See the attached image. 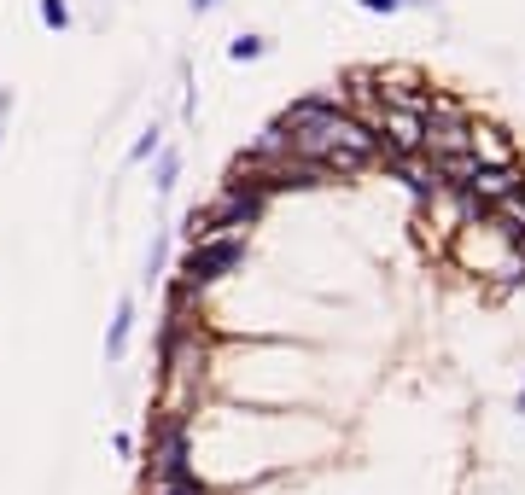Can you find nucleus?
Here are the masks:
<instances>
[{
	"label": "nucleus",
	"mask_w": 525,
	"mask_h": 495,
	"mask_svg": "<svg viewBox=\"0 0 525 495\" xmlns=\"http://www.w3.org/2000/svg\"><path fill=\"white\" fill-rule=\"evenodd\" d=\"M187 478H193V466H187V414H170L146 443V490H170V484H187Z\"/></svg>",
	"instance_id": "1"
},
{
	"label": "nucleus",
	"mask_w": 525,
	"mask_h": 495,
	"mask_svg": "<svg viewBox=\"0 0 525 495\" xmlns=\"http://www.w3.org/2000/svg\"><path fill=\"white\" fill-rule=\"evenodd\" d=\"M240 257H245V233H216V239H205V245H187V257H181V280H187L193 292H205L210 280H222Z\"/></svg>",
	"instance_id": "2"
},
{
	"label": "nucleus",
	"mask_w": 525,
	"mask_h": 495,
	"mask_svg": "<svg viewBox=\"0 0 525 495\" xmlns=\"http://www.w3.org/2000/svg\"><path fill=\"white\" fill-rule=\"evenodd\" d=\"M420 152H426V158H455V152H473V117H467L455 99H444V105L426 117Z\"/></svg>",
	"instance_id": "3"
},
{
	"label": "nucleus",
	"mask_w": 525,
	"mask_h": 495,
	"mask_svg": "<svg viewBox=\"0 0 525 495\" xmlns=\"http://www.w3.org/2000/svg\"><path fill=\"white\" fill-rule=\"evenodd\" d=\"M205 216H210V228H216V233H245V228H257V222H263V193H257L251 181L234 175V181L222 187V198L205 204Z\"/></svg>",
	"instance_id": "4"
},
{
	"label": "nucleus",
	"mask_w": 525,
	"mask_h": 495,
	"mask_svg": "<svg viewBox=\"0 0 525 495\" xmlns=\"http://www.w3.org/2000/svg\"><path fill=\"white\" fill-rule=\"evenodd\" d=\"M520 181H525V164H479L473 187H467V198H473V204L490 216V204H496V198H508V193H520Z\"/></svg>",
	"instance_id": "5"
},
{
	"label": "nucleus",
	"mask_w": 525,
	"mask_h": 495,
	"mask_svg": "<svg viewBox=\"0 0 525 495\" xmlns=\"http://www.w3.org/2000/svg\"><path fill=\"white\" fill-rule=\"evenodd\" d=\"M333 111H350V94L345 88H327V94H304L298 105H286V117H280V129H304V123H321V117H333Z\"/></svg>",
	"instance_id": "6"
},
{
	"label": "nucleus",
	"mask_w": 525,
	"mask_h": 495,
	"mask_svg": "<svg viewBox=\"0 0 525 495\" xmlns=\"http://www.w3.org/2000/svg\"><path fill=\"white\" fill-rule=\"evenodd\" d=\"M473 158H479V164H520L496 123H473Z\"/></svg>",
	"instance_id": "7"
},
{
	"label": "nucleus",
	"mask_w": 525,
	"mask_h": 495,
	"mask_svg": "<svg viewBox=\"0 0 525 495\" xmlns=\"http://www.w3.org/2000/svg\"><path fill=\"white\" fill-rule=\"evenodd\" d=\"M129 332H135V297H123V303H117V315H111V332H105V362H123Z\"/></svg>",
	"instance_id": "8"
},
{
	"label": "nucleus",
	"mask_w": 525,
	"mask_h": 495,
	"mask_svg": "<svg viewBox=\"0 0 525 495\" xmlns=\"http://www.w3.org/2000/svg\"><path fill=\"white\" fill-rule=\"evenodd\" d=\"M490 216L502 222L508 239H520V233H525V187H520V193H508V198H496V204H490Z\"/></svg>",
	"instance_id": "9"
},
{
	"label": "nucleus",
	"mask_w": 525,
	"mask_h": 495,
	"mask_svg": "<svg viewBox=\"0 0 525 495\" xmlns=\"http://www.w3.org/2000/svg\"><path fill=\"white\" fill-rule=\"evenodd\" d=\"M35 18H41V30H70V0H35Z\"/></svg>",
	"instance_id": "10"
},
{
	"label": "nucleus",
	"mask_w": 525,
	"mask_h": 495,
	"mask_svg": "<svg viewBox=\"0 0 525 495\" xmlns=\"http://www.w3.org/2000/svg\"><path fill=\"white\" fill-rule=\"evenodd\" d=\"M175 175H181V152H158V169H152V187L158 193H170Z\"/></svg>",
	"instance_id": "11"
},
{
	"label": "nucleus",
	"mask_w": 525,
	"mask_h": 495,
	"mask_svg": "<svg viewBox=\"0 0 525 495\" xmlns=\"http://www.w3.org/2000/svg\"><path fill=\"white\" fill-rule=\"evenodd\" d=\"M263 47H269L263 35H234V41H228V59H234V65H245V59H263Z\"/></svg>",
	"instance_id": "12"
},
{
	"label": "nucleus",
	"mask_w": 525,
	"mask_h": 495,
	"mask_svg": "<svg viewBox=\"0 0 525 495\" xmlns=\"http://www.w3.org/2000/svg\"><path fill=\"white\" fill-rule=\"evenodd\" d=\"M158 140H164V134H158V129H146V134L135 140V146H129V164H146V158L158 152Z\"/></svg>",
	"instance_id": "13"
},
{
	"label": "nucleus",
	"mask_w": 525,
	"mask_h": 495,
	"mask_svg": "<svg viewBox=\"0 0 525 495\" xmlns=\"http://www.w3.org/2000/svg\"><path fill=\"white\" fill-rule=\"evenodd\" d=\"M146 495H205L199 478H187V484H170V490H146Z\"/></svg>",
	"instance_id": "14"
},
{
	"label": "nucleus",
	"mask_w": 525,
	"mask_h": 495,
	"mask_svg": "<svg viewBox=\"0 0 525 495\" xmlns=\"http://www.w3.org/2000/svg\"><path fill=\"white\" fill-rule=\"evenodd\" d=\"M362 12H397V0H356Z\"/></svg>",
	"instance_id": "15"
},
{
	"label": "nucleus",
	"mask_w": 525,
	"mask_h": 495,
	"mask_svg": "<svg viewBox=\"0 0 525 495\" xmlns=\"http://www.w3.org/2000/svg\"><path fill=\"white\" fill-rule=\"evenodd\" d=\"M6 111H12V88H6V82H0V117H6Z\"/></svg>",
	"instance_id": "16"
},
{
	"label": "nucleus",
	"mask_w": 525,
	"mask_h": 495,
	"mask_svg": "<svg viewBox=\"0 0 525 495\" xmlns=\"http://www.w3.org/2000/svg\"><path fill=\"white\" fill-rule=\"evenodd\" d=\"M210 6H216V0H193V12H210Z\"/></svg>",
	"instance_id": "17"
},
{
	"label": "nucleus",
	"mask_w": 525,
	"mask_h": 495,
	"mask_svg": "<svg viewBox=\"0 0 525 495\" xmlns=\"http://www.w3.org/2000/svg\"><path fill=\"white\" fill-rule=\"evenodd\" d=\"M514 251H520V257H525V233H520V239H514Z\"/></svg>",
	"instance_id": "18"
},
{
	"label": "nucleus",
	"mask_w": 525,
	"mask_h": 495,
	"mask_svg": "<svg viewBox=\"0 0 525 495\" xmlns=\"http://www.w3.org/2000/svg\"><path fill=\"white\" fill-rule=\"evenodd\" d=\"M520 414H525V391H520Z\"/></svg>",
	"instance_id": "19"
},
{
	"label": "nucleus",
	"mask_w": 525,
	"mask_h": 495,
	"mask_svg": "<svg viewBox=\"0 0 525 495\" xmlns=\"http://www.w3.org/2000/svg\"><path fill=\"white\" fill-rule=\"evenodd\" d=\"M0 140H6V129H0Z\"/></svg>",
	"instance_id": "20"
},
{
	"label": "nucleus",
	"mask_w": 525,
	"mask_h": 495,
	"mask_svg": "<svg viewBox=\"0 0 525 495\" xmlns=\"http://www.w3.org/2000/svg\"><path fill=\"white\" fill-rule=\"evenodd\" d=\"M397 6H403V0H397Z\"/></svg>",
	"instance_id": "21"
}]
</instances>
